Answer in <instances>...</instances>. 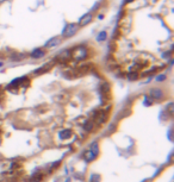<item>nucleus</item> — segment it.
<instances>
[{
  "mask_svg": "<svg viewBox=\"0 0 174 182\" xmlns=\"http://www.w3.org/2000/svg\"><path fill=\"white\" fill-rule=\"evenodd\" d=\"M70 50H72V58L75 60V61L86 60L87 56H88V50H87V48L84 45L75 46V48L70 49Z\"/></svg>",
  "mask_w": 174,
  "mask_h": 182,
  "instance_id": "f257e3e1",
  "label": "nucleus"
},
{
  "mask_svg": "<svg viewBox=\"0 0 174 182\" xmlns=\"http://www.w3.org/2000/svg\"><path fill=\"white\" fill-rule=\"evenodd\" d=\"M79 25L75 24V23H69V24H67L65 26V29H63L62 31V37L63 38H70V37H73L74 35L78 34V31H79Z\"/></svg>",
  "mask_w": 174,
  "mask_h": 182,
  "instance_id": "f03ea898",
  "label": "nucleus"
},
{
  "mask_svg": "<svg viewBox=\"0 0 174 182\" xmlns=\"http://www.w3.org/2000/svg\"><path fill=\"white\" fill-rule=\"evenodd\" d=\"M70 58H72V50H70V49H65V50H62V51L57 55V57L55 58V60H59V61L62 62V63H66V62H68Z\"/></svg>",
  "mask_w": 174,
  "mask_h": 182,
  "instance_id": "7ed1b4c3",
  "label": "nucleus"
},
{
  "mask_svg": "<svg viewBox=\"0 0 174 182\" xmlns=\"http://www.w3.org/2000/svg\"><path fill=\"white\" fill-rule=\"evenodd\" d=\"M92 19H93V14H92V12L85 13V14L82 15V17L80 18V20H79V23H78L79 28H84V26H86V25H88L92 21Z\"/></svg>",
  "mask_w": 174,
  "mask_h": 182,
  "instance_id": "20e7f679",
  "label": "nucleus"
},
{
  "mask_svg": "<svg viewBox=\"0 0 174 182\" xmlns=\"http://www.w3.org/2000/svg\"><path fill=\"white\" fill-rule=\"evenodd\" d=\"M61 42H62V38H61L60 36H55V37L50 38L49 41L44 44V48H45V49H51V48H55V46L60 45V44H61Z\"/></svg>",
  "mask_w": 174,
  "mask_h": 182,
  "instance_id": "39448f33",
  "label": "nucleus"
},
{
  "mask_svg": "<svg viewBox=\"0 0 174 182\" xmlns=\"http://www.w3.org/2000/svg\"><path fill=\"white\" fill-rule=\"evenodd\" d=\"M149 98L152 100H161L163 98V92L161 88H152L149 91Z\"/></svg>",
  "mask_w": 174,
  "mask_h": 182,
  "instance_id": "423d86ee",
  "label": "nucleus"
},
{
  "mask_svg": "<svg viewBox=\"0 0 174 182\" xmlns=\"http://www.w3.org/2000/svg\"><path fill=\"white\" fill-rule=\"evenodd\" d=\"M55 63V61H53V62H49V63H45L44 66H42V67H39V68H37L35 72H34V74L35 75H39V74H44V73H47L48 70L53 67V64Z\"/></svg>",
  "mask_w": 174,
  "mask_h": 182,
  "instance_id": "0eeeda50",
  "label": "nucleus"
},
{
  "mask_svg": "<svg viewBox=\"0 0 174 182\" xmlns=\"http://www.w3.org/2000/svg\"><path fill=\"white\" fill-rule=\"evenodd\" d=\"M30 56L32 58H41V57L45 56V50H43L42 48H36V49H34L32 51H31Z\"/></svg>",
  "mask_w": 174,
  "mask_h": 182,
  "instance_id": "6e6552de",
  "label": "nucleus"
},
{
  "mask_svg": "<svg viewBox=\"0 0 174 182\" xmlns=\"http://www.w3.org/2000/svg\"><path fill=\"white\" fill-rule=\"evenodd\" d=\"M44 179V174L42 171H36L32 176L30 177L29 182H41Z\"/></svg>",
  "mask_w": 174,
  "mask_h": 182,
  "instance_id": "1a4fd4ad",
  "label": "nucleus"
},
{
  "mask_svg": "<svg viewBox=\"0 0 174 182\" xmlns=\"http://www.w3.org/2000/svg\"><path fill=\"white\" fill-rule=\"evenodd\" d=\"M82 126H84V130H85V132H91V131H93V129H94V123L92 122V120H85L84 123H82Z\"/></svg>",
  "mask_w": 174,
  "mask_h": 182,
  "instance_id": "9d476101",
  "label": "nucleus"
},
{
  "mask_svg": "<svg viewBox=\"0 0 174 182\" xmlns=\"http://www.w3.org/2000/svg\"><path fill=\"white\" fill-rule=\"evenodd\" d=\"M82 157L85 158V161H87V162H91V161H93L94 158L97 157V155H94L91 150H86V151L84 152V155H82Z\"/></svg>",
  "mask_w": 174,
  "mask_h": 182,
  "instance_id": "9b49d317",
  "label": "nucleus"
},
{
  "mask_svg": "<svg viewBox=\"0 0 174 182\" xmlns=\"http://www.w3.org/2000/svg\"><path fill=\"white\" fill-rule=\"evenodd\" d=\"M138 77H140V75L137 72H135V70H131V72L126 74V79H128L129 81H136Z\"/></svg>",
  "mask_w": 174,
  "mask_h": 182,
  "instance_id": "f8f14e48",
  "label": "nucleus"
},
{
  "mask_svg": "<svg viewBox=\"0 0 174 182\" xmlns=\"http://www.w3.org/2000/svg\"><path fill=\"white\" fill-rule=\"evenodd\" d=\"M70 137H72V132H70L69 130H63L62 132H60V138H61L62 140L69 139Z\"/></svg>",
  "mask_w": 174,
  "mask_h": 182,
  "instance_id": "ddd939ff",
  "label": "nucleus"
},
{
  "mask_svg": "<svg viewBox=\"0 0 174 182\" xmlns=\"http://www.w3.org/2000/svg\"><path fill=\"white\" fill-rule=\"evenodd\" d=\"M107 39V32L106 31H100V32L97 35V41L98 42H104Z\"/></svg>",
  "mask_w": 174,
  "mask_h": 182,
  "instance_id": "4468645a",
  "label": "nucleus"
},
{
  "mask_svg": "<svg viewBox=\"0 0 174 182\" xmlns=\"http://www.w3.org/2000/svg\"><path fill=\"white\" fill-rule=\"evenodd\" d=\"M90 150L94 154V155H98L99 152V148H98V143H92L90 146Z\"/></svg>",
  "mask_w": 174,
  "mask_h": 182,
  "instance_id": "2eb2a0df",
  "label": "nucleus"
},
{
  "mask_svg": "<svg viewBox=\"0 0 174 182\" xmlns=\"http://www.w3.org/2000/svg\"><path fill=\"white\" fill-rule=\"evenodd\" d=\"M173 111H174V105L171 102V104H168L167 107H166V113H168L169 116H172L173 114Z\"/></svg>",
  "mask_w": 174,
  "mask_h": 182,
  "instance_id": "dca6fc26",
  "label": "nucleus"
},
{
  "mask_svg": "<svg viewBox=\"0 0 174 182\" xmlns=\"http://www.w3.org/2000/svg\"><path fill=\"white\" fill-rule=\"evenodd\" d=\"M90 182H99V176L97 174H93V175L90 177Z\"/></svg>",
  "mask_w": 174,
  "mask_h": 182,
  "instance_id": "f3484780",
  "label": "nucleus"
},
{
  "mask_svg": "<svg viewBox=\"0 0 174 182\" xmlns=\"http://www.w3.org/2000/svg\"><path fill=\"white\" fill-rule=\"evenodd\" d=\"M166 80V75L165 74H161V75H159L156 77V81H159V82H161V81H165Z\"/></svg>",
  "mask_w": 174,
  "mask_h": 182,
  "instance_id": "a211bd4d",
  "label": "nucleus"
},
{
  "mask_svg": "<svg viewBox=\"0 0 174 182\" xmlns=\"http://www.w3.org/2000/svg\"><path fill=\"white\" fill-rule=\"evenodd\" d=\"M144 102H146V105H152L153 100H150V98H149V97H146V100H144Z\"/></svg>",
  "mask_w": 174,
  "mask_h": 182,
  "instance_id": "6ab92c4d",
  "label": "nucleus"
},
{
  "mask_svg": "<svg viewBox=\"0 0 174 182\" xmlns=\"http://www.w3.org/2000/svg\"><path fill=\"white\" fill-rule=\"evenodd\" d=\"M132 1H135V0H123V4H130V3H132Z\"/></svg>",
  "mask_w": 174,
  "mask_h": 182,
  "instance_id": "aec40b11",
  "label": "nucleus"
},
{
  "mask_svg": "<svg viewBox=\"0 0 174 182\" xmlns=\"http://www.w3.org/2000/svg\"><path fill=\"white\" fill-rule=\"evenodd\" d=\"M98 18H99V19H103V18H104V15H103V14H99V15H98Z\"/></svg>",
  "mask_w": 174,
  "mask_h": 182,
  "instance_id": "412c9836",
  "label": "nucleus"
},
{
  "mask_svg": "<svg viewBox=\"0 0 174 182\" xmlns=\"http://www.w3.org/2000/svg\"><path fill=\"white\" fill-rule=\"evenodd\" d=\"M5 1H6V0H0V5H1L3 3H5Z\"/></svg>",
  "mask_w": 174,
  "mask_h": 182,
  "instance_id": "4be33fe9",
  "label": "nucleus"
},
{
  "mask_svg": "<svg viewBox=\"0 0 174 182\" xmlns=\"http://www.w3.org/2000/svg\"><path fill=\"white\" fill-rule=\"evenodd\" d=\"M3 66V62H0V67H1Z\"/></svg>",
  "mask_w": 174,
  "mask_h": 182,
  "instance_id": "5701e85b",
  "label": "nucleus"
},
{
  "mask_svg": "<svg viewBox=\"0 0 174 182\" xmlns=\"http://www.w3.org/2000/svg\"><path fill=\"white\" fill-rule=\"evenodd\" d=\"M66 182H69V180H67V181H66Z\"/></svg>",
  "mask_w": 174,
  "mask_h": 182,
  "instance_id": "b1692460",
  "label": "nucleus"
},
{
  "mask_svg": "<svg viewBox=\"0 0 174 182\" xmlns=\"http://www.w3.org/2000/svg\"><path fill=\"white\" fill-rule=\"evenodd\" d=\"M143 182H146V181H143Z\"/></svg>",
  "mask_w": 174,
  "mask_h": 182,
  "instance_id": "393cba45",
  "label": "nucleus"
},
{
  "mask_svg": "<svg viewBox=\"0 0 174 182\" xmlns=\"http://www.w3.org/2000/svg\"><path fill=\"white\" fill-rule=\"evenodd\" d=\"M0 132H1V131H0Z\"/></svg>",
  "mask_w": 174,
  "mask_h": 182,
  "instance_id": "a878e982",
  "label": "nucleus"
}]
</instances>
